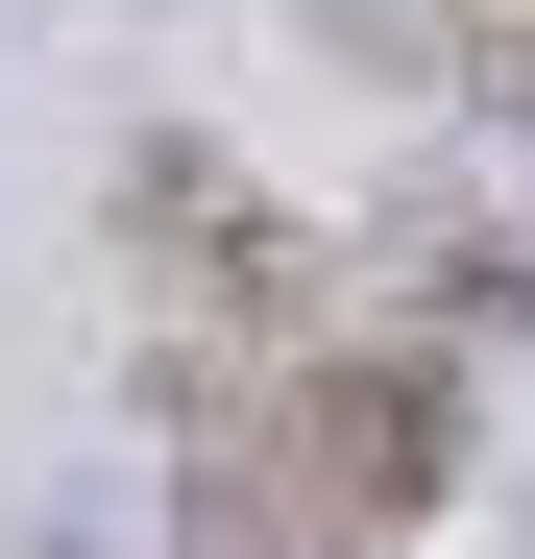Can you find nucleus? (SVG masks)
I'll return each mask as SVG.
<instances>
[{
  "instance_id": "nucleus-1",
  "label": "nucleus",
  "mask_w": 535,
  "mask_h": 559,
  "mask_svg": "<svg viewBox=\"0 0 535 559\" xmlns=\"http://www.w3.org/2000/svg\"><path fill=\"white\" fill-rule=\"evenodd\" d=\"M122 267L170 293V341H195V365H293V341L341 317L317 219H268L219 146H122Z\"/></svg>"
},
{
  "instance_id": "nucleus-2",
  "label": "nucleus",
  "mask_w": 535,
  "mask_h": 559,
  "mask_svg": "<svg viewBox=\"0 0 535 559\" xmlns=\"http://www.w3.org/2000/svg\"><path fill=\"white\" fill-rule=\"evenodd\" d=\"M463 73H487V122H535V0H487V25H463Z\"/></svg>"
}]
</instances>
